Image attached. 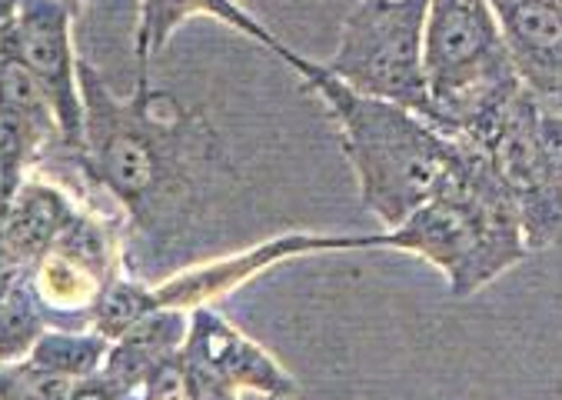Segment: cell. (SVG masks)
<instances>
[{
    "label": "cell",
    "instance_id": "d6986e66",
    "mask_svg": "<svg viewBox=\"0 0 562 400\" xmlns=\"http://www.w3.org/2000/svg\"><path fill=\"white\" fill-rule=\"evenodd\" d=\"M150 287H144L137 277L124 274L121 267L106 277L97 304L90 311V327L100 331L103 337L117 341L121 334H127L144 314H150Z\"/></svg>",
    "mask_w": 562,
    "mask_h": 400
},
{
    "label": "cell",
    "instance_id": "30bf717a",
    "mask_svg": "<svg viewBox=\"0 0 562 400\" xmlns=\"http://www.w3.org/2000/svg\"><path fill=\"white\" fill-rule=\"evenodd\" d=\"M503 44L526 90L562 111V11L552 0H490Z\"/></svg>",
    "mask_w": 562,
    "mask_h": 400
},
{
    "label": "cell",
    "instance_id": "ac0fdd59",
    "mask_svg": "<svg viewBox=\"0 0 562 400\" xmlns=\"http://www.w3.org/2000/svg\"><path fill=\"white\" fill-rule=\"evenodd\" d=\"M0 124H4V200H11L21 190V184L27 180L31 167L41 160V154L50 144H64V141H60V131H54L8 104L0 111Z\"/></svg>",
    "mask_w": 562,
    "mask_h": 400
},
{
    "label": "cell",
    "instance_id": "9c48e42d",
    "mask_svg": "<svg viewBox=\"0 0 562 400\" xmlns=\"http://www.w3.org/2000/svg\"><path fill=\"white\" fill-rule=\"evenodd\" d=\"M323 251H373V237H323V234H283L260 247H250L244 254L223 257L213 264H200L193 270H183L160 287H150V304L154 308H183L193 311L200 304H213L216 297L231 293L263 274L267 267L303 257V254H323Z\"/></svg>",
    "mask_w": 562,
    "mask_h": 400
},
{
    "label": "cell",
    "instance_id": "7c38bea8",
    "mask_svg": "<svg viewBox=\"0 0 562 400\" xmlns=\"http://www.w3.org/2000/svg\"><path fill=\"white\" fill-rule=\"evenodd\" d=\"M77 214L80 204L64 187L44 177H27L21 190L4 200V251H0L4 270H31Z\"/></svg>",
    "mask_w": 562,
    "mask_h": 400
},
{
    "label": "cell",
    "instance_id": "5b68a950",
    "mask_svg": "<svg viewBox=\"0 0 562 400\" xmlns=\"http://www.w3.org/2000/svg\"><path fill=\"white\" fill-rule=\"evenodd\" d=\"M426 18L429 0H360L326 67L350 87L403 104L432 124L436 108L423 64Z\"/></svg>",
    "mask_w": 562,
    "mask_h": 400
},
{
    "label": "cell",
    "instance_id": "2e32d148",
    "mask_svg": "<svg viewBox=\"0 0 562 400\" xmlns=\"http://www.w3.org/2000/svg\"><path fill=\"white\" fill-rule=\"evenodd\" d=\"M0 397L4 400H77V397L106 400V387L100 374L70 377V374L41 367L31 357H21V360L4 364V374H0Z\"/></svg>",
    "mask_w": 562,
    "mask_h": 400
},
{
    "label": "cell",
    "instance_id": "52a82bcc",
    "mask_svg": "<svg viewBox=\"0 0 562 400\" xmlns=\"http://www.w3.org/2000/svg\"><path fill=\"white\" fill-rule=\"evenodd\" d=\"M187 384L193 400H227L244 393L290 397L300 384L247 334L210 304L190 311V334L183 344Z\"/></svg>",
    "mask_w": 562,
    "mask_h": 400
},
{
    "label": "cell",
    "instance_id": "e0dca14e",
    "mask_svg": "<svg viewBox=\"0 0 562 400\" xmlns=\"http://www.w3.org/2000/svg\"><path fill=\"white\" fill-rule=\"evenodd\" d=\"M110 347L114 341L103 337L100 331H60V327H47L37 344L31 347V360L41 367H50L57 374H70V377H93L100 374V367L110 357Z\"/></svg>",
    "mask_w": 562,
    "mask_h": 400
},
{
    "label": "cell",
    "instance_id": "8fae6325",
    "mask_svg": "<svg viewBox=\"0 0 562 400\" xmlns=\"http://www.w3.org/2000/svg\"><path fill=\"white\" fill-rule=\"evenodd\" d=\"M193 14L216 18L227 27L247 34L260 47L273 51L283 64H290L296 74L306 67V57H300L293 47H286L263 21H257L250 11H244L237 0H140V27H137V84H150V57L160 54L170 41V34Z\"/></svg>",
    "mask_w": 562,
    "mask_h": 400
},
{
    "label": "cell",
    "instance_id": "3957f363",
    "mask_svg": "<svg viewBox=\"0 0 562 400\" xmlns=\"http://www.w3.org/2000/svg\"><path fill=\"white\" fill-rule=\"evenodd\" d=\"M83 93V154L77 157L90 184L103 187L131 214L150 224L167 200L180 197L187 174V127L177 111H164V93L137 84L134 97H117L106 80L80 60Z\"/></svg>",
    "mask_w": 562,
    "mask_h": 400
},
{
    "label": "cell",
    "instance_id": "44dd1931",
    "mask_svg": "<svg viewBox=\"0 0 562 400\" xmlns=\"http://www.w3.org/2000/svg\"><path fill=\"white\" fill-rule=\"evenodd\" d=\"M140 397L154 400V397H190V384H187V364L183 354H170L164 357L144 380Z\"/></svg>",
    "mask_w": 562,
    "mask_h": 400
},
{
    "label": "cell",
    "instance_id": "277c9868",
    "mask_svg": "<svg viewBox=\"0 0 562 400\" xmlns=\"http://www.w3.org/2000/svg\"><path fill=\"white\" fill-rule=\"evenodd\" d=\"M423 64L436 118L449 137L493 147L506 111L526 90L490 0H429Z\"/></svg>",
    "mask_w": 562,
    "mask_h": 400
},
{
    "label": "cell",
    "instance_id": "603a6c76",
    "mask_svg": "<svg viewBox=\"0 0 562 400\" xmlns=\"http://www.w3.org/2000/svg\"><path fill=\"white\" fill-rule=\"evenodd\" d=\"M64 4H67V8H74V11L80 14V0H64Z\"/></svg>",
    "mask_w": 562,
    "mask_h": 400
},
{
    "label": "cell",
    "instance_id": "cb8c5ba5",
    "mask_svg": "<svg viewBox=\"0 0 562 400\" xmlns=\"http://www.w3.org/2000/svg\"><path fill=\"white\" fill-rule=\"evenodd\" d=\"M552 4H555V8H559V11H562V0H552Z\"/></svg>",
    "mask_w": 562,
    "mask_h": 400
},
{
    "label": "cell",
    "instance_id": "8992f818",
    "mask_svg": "<svg viewBox=\"0 0 562 400\" xmlns=\"http://www.w3.org/2000/svg\"><path fill=\"white\" fill-rule=\"evenodd\" d=\"M77 11L64 0H4V57L21 60L47 90L64 147L83 154V93L80 60L70 44V24Z\"/></svg>",
    "mask_w": 562,
    "mask_h": 400
},
{
    "label": "cell",
    "instance_id": "ba28073f",
    "mask_svg": "<svg viewBox=\"0 0 562 400\" xmlns=\"http://www.w3.org/2000/svg\"><path fill=\"white\" fill-rule=\"evenodd\" d=\"M539 100L522 90L509 104L506 121L490 147L499 180L506 184L519 211L529 251H542L562 241V184L546 164L539 144Z\"/></svg>",
    "mask_w": 562,
    "mask_h": 400
},
{
    "label": "cell",
    "instance_id": "7402d4cb",
    "mask_svg": "<svg viewBox=\"0 0 562 400\" xmlns=\"http://www.w3.org/2000/svg\"><path fill=\"white\" fill-rule=\"evenodd\" d=\"M539 144H542L546 164L562 184V111H546V108L539 111Z\"/></svg>",
    "mask_w": 562,
    "mask_h": 400
},
{
    "label": "cell",
    "instance_id": "ffe728a7",
    "mask_svg": "<svg viewBox=\"0 0 562 400\" xmlns=\"http://www.w3.org/2000/svg\"><path fill=\"white\" fill-rule=\"evenodd\" d=\"M4 104L41 121V124H47V127H54V131H60L54 104H50L47 90L41 87V80L21 60H8V57H4ZM60 141H64V134H60Z\"/></svg>",
    "mask_w": 562,
    "mask_h": 400
},
{
    "label": "cell",
    "instance_id": "4fadbf2b",
    "mask_svg": "<svg viewBox=\"0 0 562 400\" xmlns=\"http://www.w3.org/2000/svg\"><path fill=\"white\" fill-rule=\"evenodd\" d=\"M190 334V311L183 308H154L144 314L127 334H121L110 347L106 364L100 367V380L106 387V400L140 397L147 374L170 354H180Z\"/></svg>",
    "mask_w": 562,
    "mask_h": 400
},
{
    "label": "cell",
    "instance_id": "7a4b0ae2",
    "mask_svg": "<svg viewBox=\"0 0 562 400\" xmlns=\"http://www.w3.org/2000/svg\"><path fill=\"white\" fill-rule=\"evenodd\" d=\"M463 141V160L442 193L416 208L400 227L373 234V251H406L446 274L453 297H470L529 254L519 211L493 151Z\"/></svg>",
    "mask_w": 562,
    "mask_h": 400
},
{
    "label": "cell",
    "instance_id": "6da1fadb",
    "mask_svg": "<svg viewBox=\"0 0 562 400\" xmlns=\"http://www.w3.org/2000/svg\"><path fill=\"white\" fill-rule=\"evenodd\" d=\"M300 77L340 124L344 154L357 174L360 200L386 231L400 227L453 180L463 160L460 137L442 134L403 104L350 87L326 64L306 60Z\"/></svg>",
    "mask_w": 562,
    "mask_h": 400
},
{
    "label": "cell",
    "instance_id": "9a60e30c",
    "mask_svg": "<svg viewBox=\"0 0 562 400\" xmlns=\"http://www.w3.org/2000/svg\"><path fill=\"white\" fill-rule=\"evenodd\" d=\"M47 308L34 290L31 270H4V304H0V354L8 360H21L31 354L37 337L50 327Z\"/></svg>",
    "mask_w": 562,
    "mask_h": 400
},
{
    "label": "cell",
    "instance_id": "5bb4252c",
    "mask_svg": "<svg viewBox=\"0 0 562 400\" xmlns=\"http://www.w3.org/2000/svg\"><path fill=\"white\" fill-rule=\"evenodd\" d=\"M34 290L41 297V304L50 314H77L90 321V311L97 304V297L106 284L100 270L90 264L64 254L60 247H50L34 267H31Z\"/></svg>",
    "mask_w": 562,
    "mask_h": 400
}]
</instances>
